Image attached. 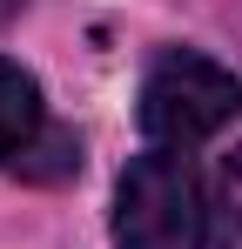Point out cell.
Instances as JSON below:
<instances>
[{
  "mask_svg": "<svg viewBox=\"0 0 242 249\" xmlns=\"http://www.w3.org/2000/svg\"><path fill=\"white\" fill-rule=\"evenodd\" d=\"M115 243L121 249H202L208 202L189 148H148L115 182Z\"/></svg>",
  "mask_w": 242,
  "mask_h": 249,
  "instance_id": "1",
  "label": "cell"
},
{
  "mask_svg": "<svg viewBox=\"0 0 242 249\" xmlns=\"http://www.w3.org/2000/svg\"><path fill=\"white\" fill-rule=\"evenodd\" d=\"M236 115H242V81L208 54L168 47L141 74V135L155 148H195L208 135H222Z\"/></svg>",
  "mask_w": 242,
  "mask_h": 249,
  "instance_id": "2",
  "label": "cell"
},
{
  "mask_svg": "<svg viewBox=\"0 0 242 249\" xmlns=\"http://www.w3.org/2000/svg\"><path fill=\"white\" fill-rule=\"evenodd\" d=\"M40 135V81L20 61H0V162L27 155Z\"/></svg>",
  "mask_w": 242,
  "mask_h": 249,
  "instance_id": "3",
  "label": "cell"
},
{
  "mask_svg": "<svg viewBox=\"0 0 242 249\" xmlns=\"http://www.w3.org/2000/svg\"><path fill=\"white\" fill-rule=\"evenodd\" d=\"M215 243L242 249V148L222 162V175H215Z\"/></svg>",
  "mask_w": 242,
  "mask_h": 249,
  "instance_id": "4",
  "label": "cell"
},
{
  "mask_svg": "<svg viewBox=\"0 0 242 249\" xmlns=\"http://www.w3.org/2000/svg\"><path fill=\"white\" fill-rule=\"evenodd\" d=\"M14 7H20V0H0V14H14Z\"/></svg>",
  "mask_w": 242,
  "mask_h": 249,
  "instance_id": "5",
  "label": "cell"
}]
</instances>
